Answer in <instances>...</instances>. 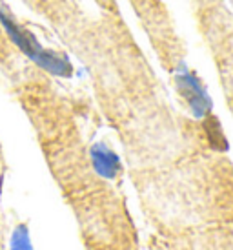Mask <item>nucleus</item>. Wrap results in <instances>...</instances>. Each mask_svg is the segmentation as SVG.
Returning <instances> with one entry per match:
<instances>
[{
	"mask_svg": "<svg viewBox=\"0 0 233 250\" xmlns=\"http://www.w3.org/2000/svg\"><path fill=\"white\" fill-rule=\"evenodd\" d=\"M93 163H95L97 170L106 177H113L118 172V159L115 153H111L106 146L98 145L93 148Z\"/></svg>",
	"mask_w": 233,
	"mask_h": 250,
	"instance_id": "nucleus-1",
	"label": "nucleus"
},
{
	"mask_svg": "<svg viewBox=\"0 0 233 250\" xmlns=\"http://www.w3.org/2000/svg\"><path fill=\"white\" fill-rule=\"evenodd\" d=\"M11 250H33L31 243H29L28 230L24 227H19L13 234V243H11Z\"/></svg>",
	"mask_w": 233,
	"mask_h": 250,
	"instance_id": "nucleus-2",
	"label": "nucleus"
}]
</instances>
